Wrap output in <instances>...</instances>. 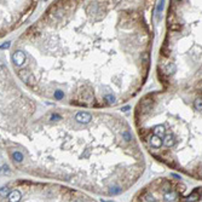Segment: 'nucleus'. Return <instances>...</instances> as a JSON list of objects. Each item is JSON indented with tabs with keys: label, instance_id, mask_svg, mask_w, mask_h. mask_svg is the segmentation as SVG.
<instances>
[{
	"label": "nucleus",
	"instance_id": "1",
	"mask_svg": "<svg viewBox=\"0 0 202 202\" xmlns=\"http://www.w3.org/2000/svg\"><path fill=\"white\" fill-rule=\"evenodd\" d=\"M20 44L17 76L55 106L114 110L149 77V28L138 11L114 10L112 0H57Z\"/></svg>",
	"mask_w": 202,
	"mask_h": 202
},
{
	"label": "nucleus",
	"instance_id": "3",
	"mask_svg": "<svg viewBox=\"0 0 202 202\" xmlns=\"http://www.w3.org/2000/svg\"><path fill=\"white\" fill-rule=\"evenodd\" d=\"M201 88H160L133 107L136 137L155 160L201 180Z\"/></svg>",
	"mask_w": 202,
	"mask_h": 202
},
{
	"label": "nucleus",
	"instance_id": "4",
	"mask_svg": "<svg viewBox=\"0 0 202 202\" xmlns=\"http://www.w3.org/2000/svg\"><path fill=\"white\" fill-rule=\"evenodd\" d=\"M36 109V102L18 87L5 64L0 62V138L3 133H22Z\"/></svg>",
	"mask_w": 202,
	"mask_h": 202
},
{
	"label": "nucleus",
	"instance_id": "2",
	"mask_svg": "<svg viewBox=\"0 0 202 202\" xmlns=\"http://www.w3.org/2000/svg\"><path fill=\"white\" fill-rule=\"evenodd\" d=\"M20 165L36 177L103 196L133 186L145 161L132 126L113 110L55 106L24 130Z\"/></svg>",
	"mask_w": 202,
	"mask_h": 202
},
{
	"label": "nucleus",
	"instance_id": "6",
	"mask_svg": "<svg viewBox=\"0 0 202 202\" xmlns=\"http://www.w3.org/2000/svg\"><path fill=\"white\" fill-rule=\"evenodd\" d=\"M132 202H201V186L190 190L175 174L160 177L142 188Z\"/></svg>",
	"mask_w": 202,
	"mask_h": 202
},
{
	"label": "nucleus",
	"instance_id": "7",
	"mask_svg": "<svg viewBox=\"0 0 202 202\" xmlns=\"http://www.w3.org/2000/svg\"><path fill=\"white\" fill-rule=\"evenodd\" d=\"M0 172H2V171H0Z\"/></svg>",
	"mask_w": 202,
	"mask_h": 202
},
{
	"label": "nucleus",
	"instance_id": "5",
	"mask_svg": "<svg viewBox=\"0 0 202 202\" xmlns=\"http://www.w3.org/2000/svg\"><path fill=\"white\" fill-rule=\"evenodd\" d=\"M9 188V194L0 197V202H97L80 190L57 183L21 180Z\"/></svg>",
	"mask_w": 202,
	"mask_h": 202
}]
</instances>
